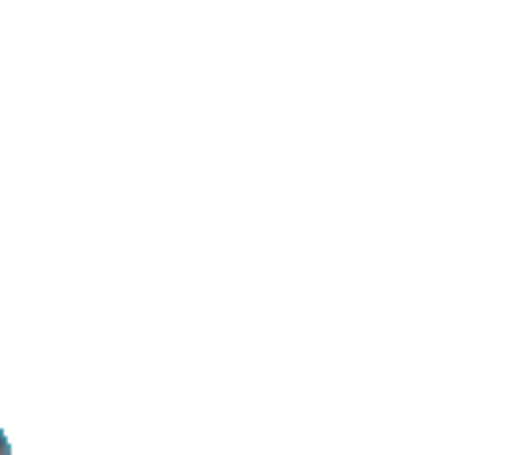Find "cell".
I'll return each mask as SVG.
<instances>
[{"label": "cell", "instance_id": "6da1fadb", "mask_svg": "<svg viewBox=\"0 0 512 455\" xmlns=\"http://www.w3.org/2000/svg\"><path fill=\"white\" fill-rule=\"evenodd\" d=\"M0 455H12V444L4 440V429H0Z\"/></svg>", "mask_w": 512, "mask_h": 455}]
</instances>
